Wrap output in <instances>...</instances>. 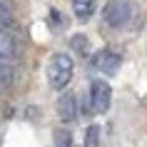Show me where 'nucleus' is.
<instances>
[{
	"label": "nucleus",
	"instance_id": "0eeeda50",
	"mask_svg": "<svg viewBox=\"0 0 147 147\" xmlns=\"http://www.w3.org/2000/svg\"><path fill=\"white\" fill-rule=\"evenodd\" d=\"M72 8H75V15L80 20H87L95 13V0H72Z\"/></svg>",
	"mask_w": 147,
	"mask_h": 147
},
{
	"label": "nucleus",
	"instance_id": "f257e3e1",
	"mask_svg": "<svg viewBox=\"0 0 147 147\" xmlns=\"http://www.w3.org/2000/svg\"><path fill=\"white\" fill-rule=\"evenodd\" d=\"M72 70H75V62L72 57L65 53H55L47 62V82L50 87L55 90H62V87H67V82L72 80Z\"/></svg>",
	"mask_w": 147,
	"mask_h": 147
},
{
	"label": "nucleus",
	"instance_id": "423d86ee",
	"mask_svg": "<svg viewBox=\"0 0 147 147\" xmlns=\"http://www.w3.org/2000/svg\"><path fill=\"white\" fill-rule=\"evenodd\" d=\"M57 115L65 120V122H75L78 120V102H75V95H62L57 100Z\"/></svg>",
	"mask_w": 147,
	"mask_h": 147
},
{
	"label": "nucleus",
	"instance_id": "f03ea898",
	"mask_svg": "<svg viewBox=\"0 0 147 147\" xmlns=\"http://www.w3.org/2000/svg\"><path fill=\"white\" fill-rule=\"evenodd\" d=\"M135 13H137V8L132 5V0H110L102 10L105 23L112 25V28H125L135 18Z\"/></svg>",
	"mask_w": 147,
	"mask_h": 147
},
{
	"label": "nucleus",
	"instance_id": "6e6552de",
	"mask_svg": "<svg viewBox=\"0 0 147 147\" xmlns=\"http://www.w3.org/2000/svg\"><path fill=\"white\" fill-rule=\"evenodd\" d=\"M0 25L13 30V0H0Z\"/></svg>",
	"mask_w": 147,
	"mask_h": 147
},
{
	"label": "nucleus",
	"instance_id": "9b49d317",
	"mask_svg": "<svg viewBox=\"0 0 147 147\" xmlns=\"http://www.w3.org/2000/svg\"><path fill=\"white\" fill-rule=\"evenodd\" d=\"M55 145L57 147H72V135L65 127H57L55 130Z\"/></svg>",
	"mask_w": 147,
	"mask_h": 147
},
{
	"label": "nucleus",
	"instance_id": "39448f33",
	"mask_svg": "<svg viewBox=\"0 0 147 147\" xmlns=\"http://www.w3.org/2000/svg\"><path fill=\"white\" fill-rule=\"evenodd\" d=\"M0 57H5L10 62L18 57V42L13 38L10 28H3V25H0Z\"/></svg>",
	"mask_w": 147,
	"mask_h": 147
},
{
	"label": "nucleus",
	"instance_id": "7ed1b4c3",
	"mask_svg": "<svg viewBox=\"0 0 147 147\" xmlns=\"http://www.w3.org/2000/svg\"><path fill=\"white\" fill-rule=\"evenodd\" d=\"M110 102H112V87L105 80H95L90 87V110L92 112H107Z\"/></svg>",
	"mask_w": 147,
	"mask_h": 147
},
{
	"label": "nucleus",
	"instance_id": "1a4fd4ad",
	"mask_svg": "<svg viewBox=\"0 0 147 147\" xmlns=\"http://www.w3.org/2000/svg\"><path fill=\"white\" fill-rule=\"evenodd\" d=\"M13 82V62L0 57V87H8Z\"/></svg>",
	"mask_w": 147,
	"mask_h": 147
},
{
	"label": "nucleus",
	"instance_id": "9d476101",
	"mask_svg": "<svg viewBox=\"0 0 147 147\" xmlns=\"http://www.w3.org/2000/svg\"><path fill=\"white\" fill-rule=\"evenodd\" d=\"M85 147H100V127L90 125L85 130Z\"/></svg>",
	"mask_w": 147,
	"mask_h": 147
},
{
	"label": "nucleus",
	"instance_id": "f8f14e48",
	"mask_svg": "<svg viewBox=\"0 0 147 147\" xmlns=\"http://www.w3.org/2000/svg\"><path fill=\"white\" fill-rule=\"evenodd\" d=\"M72 47H75L78 53H87L90 42H87V38H85V35H75V38H72Z\"/></svg>",
	"mask_w": 147,
	"mask_h": 147
},
{
	"label": "nucleus",
	"instance_id": "20e7f679",
	"mask_svg": "<svg viewBox=\"0 0 147 147\" xmlns=\"http://www.w3.org/2000/svg\"><path fill=\"white\" fill-rule=\"evenodd\" d=\"M92 65L100 70L102 75H115L117 67H120V55L112 53V50H100L92 57Z\"/></svg>",
	"mask_w": 147,
	"mask_h": 147
}]
</instances>
